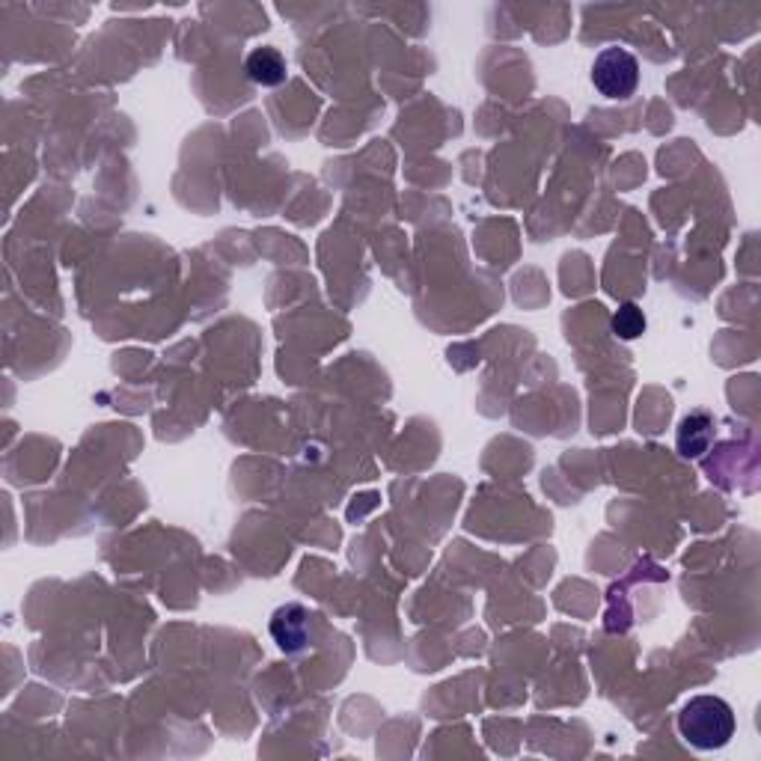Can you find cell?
I'll return each instance as SVG.
<instances>
[{
	"mask_svg": "<svg viewBox=\"0 0 761 761\" xmlns=\"http://www.w3.org/2000/svg\"><path fill=\"white\" fill-rule=\"evenodd\" d=\"M613 333L625 342L637 340V337L646 333V312L640 310V304L628 301L613 312Z\"/></svg>",
	"mask_w": 761,
	"mask_h": 761,
	"instance_id": "obj_6",
	"label": "cell"
},
{
	"mask_svg": "<svg viewBox=\"0 0 761 761\" xmlns=\"http://www.w3.org/2000/svg\"><path fill=\"white\" fill-rule=\"evenodd\" d=\"M735 712L720 696H693L679 714V735L693 750H723L735 738Z\"/></svg>",
	"mask_w": 761,
	"mask_h": 761,
	"instance_id": "obj_1",
	"label": "cell"
},
{
	"mask_svg": "<svg viewBox=\"0 0 761 761\" xmlns=\"http://www.w3.org/2000/svg\"><path fill=\"white\" fill-rule=\"evenodd\" d=\"M244 75L260 87H280L286 80V57L277 48H253L244 60Z\"/></svg>",
	"mask_w": 761,
	"mask_h": 761,
	"instance_id": "obj_5",
	"label": "cell"
},
{
	"mask_svg": "<svg viewBox=\"0 0 761 761\" xmlns=\"http://www.w3.org/2000/svg\"><path fill=\"white\" fill-rule=\"evenodd\" d=\"M592 87L602 92L604 99H631L640 87V60L628 48L607 45L592 63Z\"/></svg>",
	"mask_w": 761,
	"mask_h": 761,
	"instance_id": "obj_2",
	"label": "cell"
},
{
	"mask_svg": "<svg viewBox=\"0 0 761 761\" xmlns=\"http://www.w3.org/2000/svg\"><path fill=\"white\" fill-rule=\"evenodd\" d=\"M271 637L289 654L307 649V642H310V613L298 607V604L280 607L271 619Z\"/></svg>",
	"mask_w": 761,
	"mask_h": 761,
	"instance_id": "obj_3",
	"label": "cell"
},
{
	"mask_svg": "<svg viewBox=\"0 0 761 761\" xmlns=\"http://www.w3.org/2000/svg\"><path fill=\"white\" fill-rule=\"evenodd\" d=\"M714 434H717V422L708 411H693L679 422V434H675V446L684 459H702L712 450Z\"/></svg>",
	"mask_w": 761,
	"mask_h": 761,
	"instance_id": "obj_4",
	"label": "cell"
}]
</instances>
